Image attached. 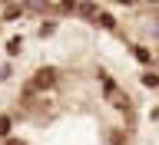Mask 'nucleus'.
<instances>
[{"label":"nucleus","mask_w":159,"mask_h":145,"mask_svg":"<svg viewBox=\"0 0 159 145\" xmlns=\"http://www.w3.org/2000/svg\"><path fill=\"white\" fill-rule=\"evenodd\" d=\"M20 43H23V40H20V36H13V40L7 43V49H10V53H20Z\"/></svg>","instance_id":"7"},{"label":"nucleus","mask_w":159,"mask_h":145,"mask_svg":"<svg viewBox=\"0 0 159 145\" xmlns=\"http://www.w3.org/2000/svg\"><path fill=\"white\" fill-rule=\"evenodd\" d=\"M53 83H57V69L43 66V69H37V73H33V79H30V89H53Z\"/></svg>","instance_id":"1"},{"label":"nucleus","mask_w":159,"mask_h":145,"mask_svg":"<svg viewBox=\"0 0 159 145\" xmlns=\"http://www.w3.org/2000/svg\"><path fill=\"white\" fill-rule=\"evenodd\" d=\"M109 99H113V106H119V109H129V99L123 96L119 89H116V92H113V96H109Z\"/></svg>","instance_id":"4"},{"label":"nucleus","mask_w":159,"mask_h":145,"mask_svg":"<svg viewBox=\"0 0 159 145\" xmlns=\"http://www.w3.org/2000/svg\"><path fill=\"white\" fill-rule=\"evenodd\" d=\"M0 135H10V119L0 116Z\"/></svg>","instance_id":"6"},{"label":"nucleus","mask_w":159,"mask_h":145,"mask_svg":"<svg viewBox=\"0 0 159 145\" xmlns=\"http://www.w3.org/2000/svg\"><path fill=\"white\" fill-rule=\"evenodd\" d=\"M143 83H146L149 89H156V86H159V76H156V73H146V76H143Z\"/></svg>","instance_id":"5"},{"label":"nucleus","mask_w":159,"mask_h":145,"mask_svg":"<svg viewBox=\"0 0 159 145\" xmlns=\"http://www.w3.org/2000/svg\"><path fill=\"white\" fill-rule=\"evenodd\" d=\"M96 23H99V27H106V30H113V27H116V20L109 17V13H103V10L96 13Z\"/></svg>","instance_id":"3"},{"label":"nucleus","mask_w":159,"mask_h":145,"mask_svg":"<svg viewBox=\"0 0 159 145\" xmlns=\"http://www.w3.org/2000/svg\"><path fill=\"white\" fill-rule=\"evenodd\" d=\"M23 10H27V7H23V3H10V7L3 10V20H17L20 13H23Z\"/></svg>","instance_id":"2"},{"label":"nucleus","mask_w":159,"mask_h":145,"mask_svg":"<svg viewBox=\"0 0 159 145\" xmlns=\"http://www.w3.org/2000/svg\"><path fill=\"white\" fill-rule=\"evenodd\" d=\"M7 145H27L23 139H7Z\"/></svg>","instance_id":"9"},{"label":"nucleus","mask_w":159,"mask_h":145,"mask_svg":"<svg viewBox=\"0 0 159 145\" xmlns=\"http://www.w3.org/2000/svg\"><path fill=\"white\" fill-rule=\"evenodd\" d=\"M133 53H136V56L143 59V63H149V53H146V49H143V46H136V49H133Z\"/></svg>","instance_id":"8"}]
</instances>
